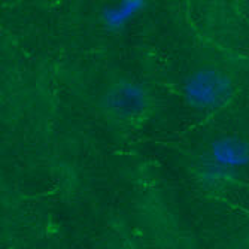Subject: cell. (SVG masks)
I'll list each match as a JSON object with an SVG mask.
<instances>
[{"label":"cell","instance_id":"obj_2","mask_svg":"<svg viewBox=\"0 0 249 249\" xmlns=\"http://www.w3.org/2000/svg\"><path fill=\"white\" fill-rule=\"evenodd\" d=\"M222 89L219 76L215 72H198L187 85V93L190 100L196 105H208L213 102Z\"/></svg>","mask_w":249,"mask_h":249},{"label":"cell","instance_id":"obj_1","mask_svg":"<svg viewBox=\"0 0 249 249\" xmlns=\"http://www.w3.org/2000/svg\"><path fill=\"white\" fill-rule=\"evenodd\" d=\"M103 103L109 115L120 121H133L148 109V97L143 89L130 82H118L109 87Z\"/></svg>","mask_w":249,"mask_h":249}]
</instances>
